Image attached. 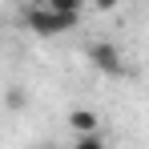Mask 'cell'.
Returning <instances> with one entry per match:
<instances>
[{
	"label": "cell",
	"instance_id": "obj_1",
	"mask_svg": "<svg viewBox=\"0 0 149 149\" xmlns=\"http://www.w3.org/2000/svg\"><path fill=\"white\" fill-rule=\"evenodd\" d=\"M24 24L36 32V36H61V32H73L81 24V12H56L52 4H28L24 8Z\"/></svg>",
	"mask_w": 149,
	"mask_h": 149
},
{
	"label": "cell",
	"instance_id": "obj_2",
	"mask_svg": "<svg viewBox=\"0 0 149 149\" xmlns=\"http://www.w3.org/2000/svg\"><path fill=\"white\" fill-rule=\"evenodd\" d=\"M89 65L97 69V73H105V77H125L129 69H125V56L117 52V45H109V40H93L89 45Z\"/></svg>",
	"mask_w": 149,
	"mask_h": 149
},
{
	"label": "cell",
	"instance_id": "obj_3",
	"mask_svg": "<svg viewBox=\"0 0 149 149\" xmlns=\"http://www.w3.org/2000/svg\"><path fill=\"white\" fill-rule=\"evenodd\" d=\"M69 125H73V133H93V129H101V117L93 109H73L69 113Z\"/></svg>",
	"mask_w": 149,
	"mask_h": 149
},
{
	"label": "cell",
	"instance_id": "obj_4",
	"mask_svg": "<svg viewBox=\"0 0 149 149\" xmlns=\"http://www.w3.org/2000/svg\"><path fill=\"white\" fill-rule=\"evenodd\" d=\"M77 149H105V133L93 129V133H77Z\"/></svg>",
	"mask_w": 149,
	"mask_h": 149
},
{
	"label": "cell",
	"instance_id": "obj_5",
	"mask_svg": "<svg viewBox=\"0 0 149 149\" xmlns=\"http://www.w3.org/2000/svg\"><path fill=\"white\" fill-rule=\"evenodd\" d=\"M4 105H8V109L16 113V109H24V105H28V93H24V89H20V85H12V89L4 93Z\"/></svg>",
	"mask_w": 149,
	"mask_h": 149
},
{
	"label": "cell",
	"instance_id": "obj_6",
	"mask_svg": "<svg viewBox=\"0 0 149 149\" xmlns=\"http://www.w3.org/2000/svg\"><path fill=\"white\" fill-rule=\"evenodd\" d=\"M45 4H52L56 12H85V0H45Z\"/></svg>",
	"mask_w": 149,
	"mask_h": 149
},
{
	"label": "cell",
	"instance_id": "obj_7",
	"mask_svg": "<svg viewBox=\"0 0 149 149\" xmlns=\"http://www.w3.org/2000/svg\"><path fill=\"white\" fill-rule=\"evenodd\" d=\"M93 8L97 12H113V8H121V0H93Z\"/></svg>",
	"mask_w": 149,
	"mask_h": 149
}]
</instances>
